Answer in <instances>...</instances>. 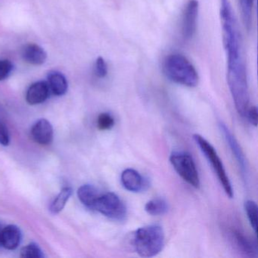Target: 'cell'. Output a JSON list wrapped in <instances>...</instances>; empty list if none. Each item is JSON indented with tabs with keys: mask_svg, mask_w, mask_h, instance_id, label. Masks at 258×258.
<instances>
[{
	"mask_svg": "<svg viewBox=\"0 0 258 258\" xmlns=\"http://www.w3.org/2000/svg\"><path fill=\"white\" fill-rule=\"evenodd\" d=\"M31 135L36 143L46 146L53 140V128L46 119H40L36 122L31 129Z\"/></svg>",
	"mask_w": 258,
	"mask_h": 258,
	"instance_id": "9c48e42d",
	"label": "cell"
},
{
	"mask_svg": "<svg viewBox=\"0 0 258 258\" xmlns=\"http://www.w3.org/2000/svg\"><path fill=\"white\" fill-rule=\"evenodd\" d=\"M254 2L255 0H238L243 23L248 31L251 28Z\"/></svg>",
	"mask_w": 258,
	"mask_h": 258,
	"instance_id": "2e32d148",
	"label": "cell"
},
{
	"mask_svg": "<svg viewBox=\"0 0 258 258\" xmlns=\"http://www.w3.org/2000/svg\"><path fill=\"white\" fill-rule=\"evenodd\" d=\"M193 139L196 144L200 148V150L205 155V158L208 160V162L211 164V167L214 169V172L217 174V178L220 181V184L223 186V190L226 192L228 197L232 199L233 197V189H232V184L229 180V176H227L226 170L223 162L220 159L219 155H217L215 149L213 147L212 145L207 141L203 137L199 134H194Z\"/></svg>",
	"mask_w": 258,
	"mask_h": 258,
	"instance_id": "3957f363",
	"label": "cell"
},
{
	"mask_svg": "<svg viewBox=\"0 0 258 258\" xmlns=\"http://www.w3.org/2000/svg\"><path fill=\"white\" fill-rule=\"evenodd\" d=\"M145 210L150 215H163L168 211V205L164 199H152V200L149 201L146 203Z\"/></svg>",
	"mask_w": 258,
	"mask_h": 258,
	"instance_id": "e0dca14e",
	"label": "cell"
},
{
	"mask_svg": "<svg viewBox=\"0 0 258 258\" xmlns=\"http://www.w3.org/2000/svg\"><path fill=\"white\" fill-rule=\"evenodd\" d=\"M114 125V119L108 113H102L97 118V126L100 131H108Z\"/></svg>",
	"mask_w": 258,
	"mask_h": 258,
	"instance_id": "44dd1931",
	"label": "cell"
},
{
	"mask_svg": "<svg viewBox=\"0 0 258 258\" xmlns=\"http://www.w3.org/2000/svg\"><path fill=\"white\" fill-rule=\"evenodd\" d=\"M120 180L124 188L131 192H140L148 186L147 180L134 169L128 168L123 170Z\"/></svg>",
	"mask_w": 258,
	"mask_h": 258,
	"instance_id": "ba28073f",
	"label": "cell"
},
{
	"mask_svg": "<svg viewBox=\"0 0 258 258\" xmlns=\"http://www.w3.org/2000/svg\"><path fill=\"white\" fill-rule=\"evenodd\" d=\"M219 127H220V131L223 134L226 143L229 145L231 152L235 157V160L241 169V171L242 172V174L245 175L247 173V161H246L245 156H244L241 146L224 123L220 122Z\"/></svg>",
	"mask_w": 258,
	"mask_h": 258,
	"instance_id": "52a82bcc",
	"label": "cell"
},
{
	"mask_svg": "<svg viewBox=\"0 0 258 258\" xmlns=\"http://www.w3.org/2000/svg\"><path fill=\"white\" fill-rule=\"evenodd\" d=\"M170 161L179 176L191 186L200 187V178L196 163L191 155L185 152H172Z\"/></svg>",
	"mask_w": 258,
	"mask_h": 258,
	"instance_id": "277c9868",
	"label": "cell"
},
{
	"mask_svg": "<svg viewBox=\"0 0 258 258\" xmlns=\"http://www.w3.org/2000/svg\"><path fill=\"white\" fill-rule=\"evenodd\" d=\"M78 196L80 201L87 208L94 210L96 201L99 194L97 189L91 185H84L80 187L78 191Z\"/></svg>",
	"mask_w": 258,
	"mask_h": 258,
	"instance_id": "9a60e30c",
	"label": "cell"
},
{
	"mask_svg": "<svg viewBox=\"0 0 258 258\" xmlns=\"http://www.w3.org/2000/svg\"><path fill=\"white\" fill-rule=\"evenodd\" d=\"M21 256L25 258H43L44 254L38 244L32 242L21 250Z\"/></svg>",
	"mask_w": 258,
	"mask_h": 258,
	"instance_id": "ffe728a7",
	"label": "cell"
},
{
	"mask_svg": "<svg viewBox=\"0 0 258 258\" xmlns=\"http://www.w3.org/2000/svg\"><path fill=\"white\" fill-rule=\"evenodd\" d=\"M22 240V232L16 225H10L3 229L0 237V245L8 250H15Z\"/></svg>",
	"mask_w": 258,
	"mask_h": 258,
	"instance_id": "7c38bea8",
	"label": "cell"
},
{
	"mask_svg": "<svg viewBox=\"0 0 258 258\" xmlns=\"http://www.w3.org/2000/svg\"><path fill=\"white\" fill-rule=\"evenodd\" d=\"M95 74L99 78H104L108 75V67L102 57H98L95 63Z\"/></svg>",
	"mask_w": 258,
	"mask_h": 258,
	"instance_id": "7402d4cb",
	"label": "cell"
},
{
	"mask_svg": "<svg viewBox=\"0 0 258 258\" xmlns=\"http://www.w3.org/2000/svg\"><path fill=\"white\" fill-rule=\"evenodd\" d=\"M72 195V189L69 187L63 188L58 195L50 206V211L52 214H56L64 209L66 203Z\"/></svg>",
	"mask_w": 258,
	"mask_h": 258,
	"instance_id": "ac0fdd59",
	"label": "cell"
},
{
	"mask_svg": "<svg viewBox=\"0 0 258 258\" xmlns=\"http://www.w3.org/2000/svg\"><path fill=\"white\" fill-rule=\"evenodd\" d=\"M199 4L198 0H188L182 11L181 31L185 40H189L194 37L197 28Z\"/></svg>",
	"mask_w": 258,
	"mask_h": 258,
	"instance_id": "8992f818",
	"label": "cell"
},
{
	"mask_svg": "<svg viewBox=\"0 0 258 258\" xmlns=\"http://www.w3.org/2000/svg\"><path fill=\"white\" fill-rule=\"evenodd\" d=\"M49 85L45 81L34 83L28 88L26 94V100L30 105H38L43 103L49 96Z\"/></svg>",
	"mask_w": 258,
	"mask_h": 258,
	"instance_id": "8fae6325",
	"label": "cell"
},
{
	"mask_svg": "<svg viewBox=\"0 0 258 258\" xmlns=\"http://www.w3.org/2000/svg\"><path fill=\"white\" fill-rule=\"evenodd\" d=\"M47 84L49 90L57 96L66 94L69 88V84L66 77L62 74L55 71L49 72L48 75Z\"/></svg>",
	"mask_w": 258,
	"mask_h": 258,
	"instance_id": "5bb4252c",
	"label": "cell"
},
{
	"mask_svg": "<svg viewBox=\"0 0 258 258\" xmlns=\"http://www.w3.org/2000/svg\"><path fill=\"white\" fill-rule=\"evenodd\" d=\"M245 117L252 125L256 126L257 125V108L256 107L252 106L248 108L246 112Z\"/></svg>",
	"mask_w": 258,
	"mask_h": 258,
	"instance_id": "d4e9b609",
	"label": "cell"
},
{
	"mask_svg": "<svg viewBox=\"0 0 258 258\" xmlns=\"http://www.w3.org/2000/svg\"><path fill=\"white\" fill-rule=\"evenodd\" d=\"M13 70V64L7 59L0 60V81L7 79Z\"/></svg>",
	"mask_w": 258,
	"mask_h": 258,
	"instance_id": "603a6c76",
	"label": "cell"
},
{
	"mask_svg": "<svg viewBox=\"0 0 258 258\" xmlns=\"http://www.w3.org/2000/svg\"><path fill=\"white\" fill-rule=\"evenodd\" d=\"M244 209H245L249 223L255 233H256L257 232V205L256 202L247 200L244 203Z\"/></svg>",
	"mask_w": 258,
	"mask_h": 258,
	"instance_id": "d6986e66",
	"label": "cell"
},
{
	"mask_svg": "<svg viewBox=\"0 0 258 258\" xmlns=\"http://www.w3.org/2000/svg\"><path fill=\"white\" fill-rule=\"evenodd\" d=\"M22 56L25 61L32 66H41L47 58L46 51L36 43H28L22 50Z\"/></svg>",
	"mask_w": 258,
	"mask_h": 258,
	"instance_id": "30bf717a",
	"label": "cell"
},
{
	"mask_svg": "<svg viewBox=\"0 0 258 258\" xmlns=\"http://www.w3.org/2000/svg\"><path fill=\"white\" fill-rule=\"evenodd\" d=\"M2 231H3L2 226H1V224H0V237H1V233H2Z\"/></svg>",
	"mask_w": 258,
	"mask_h": 258,
	"instance_id": "484cf974",
	"label": "cell"
},
{
	"mask_svg": "<svg viewBox=\"0 0 258 258\" xmlns=\"http://www.w3.org/2000/svg\"><path fill=\"white\" fill-rule=\"evenodd\" d=\"M164 72L167 78L176 84L188 87H195L199 84L196 68L181 54L173 53L166 57Z\"/></svg>",
	"mask_w": 258,
	"mask_h": 258,
	"instance_id": "7a4b0ae2",
	"label": "cell"
},
{
	"mask_svg": "<svg viewBox=\"0 0 258 258\" xmlns=\"http://www.w3.org/2000/svg\"><path fill=\"white\" fill-rule=\"evenodd\" d=\"M94 211H99L105 217L116 221H123L127 215L126 205L114 192L99 195Z\"/></svg>",
	"mask_w": 258,
	"mask_h": 258,
	"instance_id": "5b68a950",
	"label": "cell"
},
{
	"mask_svg": "<svg viewBox=\"0 0 258 258\" xmlns=\"http://www.w3.org/2000/svg\"><path fill=\"white\" fill-rule=\"evenodd\" d=\"M232 235L237 247L244 254L250 256V257L257 256V244H256V241H253L251 238H249L238 230L232 231Z\"/></svg>",
	"mask_w": 258,
	"mask_h": 258,
	"instance_id": "4fadbf2b",
	"label": "cell"
},
{
	"mask_svg": "<svg viewBox=\"0 0 258 258\" xmlns=\"http://www.w3.org/2000/svg\"><path fill=\"white\" fill-rule=\"evenodd\" d=\"M10 138L8 128L6 126L5 123L0 121V144L7 146L10 144Z\"/></svg>",
	"mask_w": 258,
	"mask_h": 258,
	"instance_id": "cb8c5ba5",
	"label": "cell"
},
{
	"mask_svg": "<svg viewBox=\"0 0 258 258\" xmlns=\"http://www.w3.org/2000/svg\"><path fill=\"white\" fill-rule=\"evenodd\" d=\"M165 242L163 228L159 225H149L136 231L133 245L136 252L143 257L156 256L162 250Z\"/></svg>",
	"mask_w": 258,
	"mask_h": 258,
	"instance_id": "6da1fadb",
	"label": "cell"
}]
</instances>
